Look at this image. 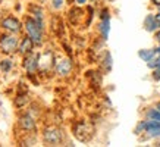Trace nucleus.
<instances>
[{"label": "nucleus", "mask_w": 160, "mask_h": 147, "mask_svg": "<svg viewBox=\"0 0 160 147\" xmlns=\"http://www.w3.org/2000/svg\"><path fill=\"white\" fill-rule=\"evenodd\" d=\"M24 33L29 35L37 47H43L46 43V22L32 18L31 15H25L24 18Z\"/></svg>", "instance_id": "1"}, {"label": "nucleus", "mask_w": 160, "mask_h": 147, "mask_svg": "<svg viewBox=\"0 0 160 147\" xmlns=\"http://www.w3.org/2000/svg\"><path fill=\"white\" fill-rule=\"evenodd\" d=\"M21 37L18 34H10L0 31V54L5 56H13L18 53Z\"/></svg>", "instance_id": "2"}, {"label": "nucleus", "mask_w": 160, "mask_h": 147, "mask_svg": "<svg viewBox=\"0 0 160 147\" xmlns=\"http://www.w3.org/2000/svg\"><path fill=\"white\" fill-rule=\"evenodd\" d=\"M41 140L46 146H60L65 143V132L58 125H47L41 131Z\"/></svg>", "instance_id": "3"}, {"label": "nucleus", "mask_w": 160, "mask_h": 147, "mask_svg": "<svg viewBox=\"0 0 160 147\" xmlns=\"http://www.w3.org/2000/svg\"><path fill=\"white\" fill-rule=\"evenodd\" d=\"M0 31L21 35L24 33V22L12 13L3 15V16H0Z\"/></svg>", "instance_id": "4"}, {"label": "nucleus", "mask_w": 160, "mask_h": 147, "mask_svg": "<svg viewBox=\"0 0 160 147\" xmlns=\"http://www.w3.org/2000/svg\"><path fill=\"white\" fill-rule=\"evenodd\" d=\"M56 56L52 49H44L40 52L38 56V75H47L50 72H54V65H56Z\"/></svg>", "instance_id": "5"}, {"label": "nucleus", "mask_w": 160, "mask_h": 147, "mask_svg": "<svg viewBox=\"0 0 160 147\" xmlns=\"http://www.w3.org/2000/svg\"><path fill=\"white\" fill-rule=\"evenodd\" d=\"M38 56L40 52H32V53L22 56L21 60V66L24 69L29 78H32L35 75H38Z\"/></svg>", "instance_id": "6"}, {"label": "nucleus", "mask_w": 160, "mask_h": 147, "mask_svg": "<svg viewBox=\"0 0 160 147\" xmlns=\"http://www.w3.org/2000/svg\"><path fill=\"white\" fill-rule=\"evenodd\" d=\"M73 72V60L72 58H58L54 65V75L58 78H69Z\"/></svg>", "instance_id": "7"}, {"label": "nucleus", "mask_w": 160, "mask_h": 147, "mask_svg": "<svg viewBox=\"0 0 160 147\" xmlns=\"http://www.w3.org/2000/svg\"><path fill=\"white\" fill-rule=\"evenodd\" d=\"M18 127L22 132L25 134H35L37 132V119L35 116H32L29 112L21 113L18 118Z\"/></svg>", "instance_id": "8"}, {"label": "nucleus", "mask_w": 160, "mask_h": 147, "mask_svg": "<svg viewBox=\"0 0 160 147\" xmlns=\"http://www.w3.org/2000/svg\"><path fill=\"white\" fill-rule=\"evenodd\" d=\"M72 132L73 135L77 137V140L79 141H88L91 140L92 134H94V129L87 121H78L72 128Z\"/></svg>", "instance_id": "9"}, {"label": "nucleus", "mask_w": 160, "mask_h": 147, "mask_svg": "<svg viewBox=\"0 0 160 147\" xmlns=\"http://www.w3.org/2000/svg\"><path fill=\"white\" fill-rule=\"evenodd\" d=\"M68 19L72 27H78L79 24H82L85 21V10L82 9V6H71V9L68 10Z\"/></svg>", "instance_id": "10"}, {"label": "nucleus", "mask_w": 160, "mask_h": 147, "mask_svg": "<svg viewBox=\"0 0 160 147\" xmlns=\"http://www.w3.org/2000/svg\"><path fill=\"white\" fill-rule=\"evenodd\" d=\"M35 43L32 41V38L29 37V35H27L24 33V35L21 37V41H19V47H18V54H19L21 58L22 56H27V54L32 53V52H35Z\"/></svg>", "instance_id": "11"}, {"label": "nucleus", "mask_w": 160, "mask_h": 147, "mask_svg": "<svg viewBox=\"0 0 160 147\" xmlns=\"http://www.w3.org/2000/svg\"><path fill=\"white\" fill-rule=\"evenodd\" d=\"M142 27H144V29H146L147 33L154 34L156 31L160 28V22H159V19H157L156 13H147L144 21H142Z\"/></svg>", "instance_id": "12"}, {"label": "nucleus", "mask_w": 160, "mask_h": 147, "mask_svg": "<svg viewBox=\"0 0 160 147\" xmlns=\"http://www.w3.org/2000/svg\"><path fill=\"white\" fill-rule=\"evenodd\" d=\"M100 68L103 69V72L107 74L110 72L112 68H113V56L109 50H104L103 54L100 56Z\"/></svg>", "instance_id": "13"}, {"label": "nucleus", "mask_w": 160, "mask_h": 147, "mask_svg": "<svg viewBox=\"0 0 160 147\" xmlns=\"http://www.w3.org/2000/svg\"><path fill=\"white\" fill-rule=\"evenodd\" d=\"M97 33L100 38L107 41L109 35H110V19H100L97 24Z\"/></svg>", "instance_id": "14"}, {"label": "nucleus", "mask_w": 160, "mask_h": 147, "mask_svg": "<svg viewBox=\"0 0 160 147\" xmlns=\"http://www.w3.org/2000/svg\"><path fill=\"white\" fill-rule=\"evenodd\" d=\"M28 15H31L32 18L38 21H44L46 22V12L40 5L37 3H29L28 5Z\"/></svg>", "instance_id": "15"}, {"label": "nucleus", "mask_w": 160, "mask_h": 147, "mask_svg": "<svg viewBox=\"0 0 160 147\" xmlns=\"http://www.w3.org/2000/svg\"><path fill=\"white\" fill-rule=\"evenodd\" d=\"M50 28L58 37H62L63 34V19L59 15H53L50 19Z\"/></svg>", "instance_id": "16"}, {"label": "nucleus", "mask_w": 160, "mask_h": 147, "mask_svg": "<svg viewBox=\"0 0 160 147\" xmlns=\"http://www.w3.org/2000/svg\"><path fill=\"white\" fill-rule=\"evenodd\" d=\"M160 53L159 47H153V49H141L138 50V58L142 60V62H150L153 58H156L157 54Z\"/></svg>", "instance_id": "17"}, {"label": "nucleus", "mask_w": 160, "mask_h": 147, "mask_svg": "<svg viewBox=\"0 0 160 147\" xmlns=\"http://www.w3.org/2000/svg\"><path fill=\"white\" fill-rule=\"evenodd\" d=\"M28 103H29V96L27 91H21L13 100V104L18 109H24L25 106H28Z\"/></svg>", "instance_id": "18"}, {"label": "nucleus", "mask_w": 160, "mask_h": 147, "mask_svg": "<svg viewBox=\"0 0 160 147\" xmlns=\"http://www.w3.org/2000/svg\"><path fill=\"white\" fill-rule=\"evenodd\" d=\"M144 118H146V119H150V121H156V122H160V110L156 108V106L147 108L146 112H144Z\"/></svg>", "instance_id": "19"}, {"label": "nucleus", "mask_w": 160, "mask_h": 147, "mask_svg": "<svg viewBox=\"0 0 160 147\" xmlns=\"http://www.w3.org/2000/svg\"><path fill=\"white\" fill-rule=\"evenodd\" d=\"M15 63H13V60L9 58H6V59H0V71L3 74H9L12 69H13Z\"/></svg>", "instance_id": "20"}, {"label": "nucleus", "mask_w": 160, "mask_h": 147, "mask_svg": "<svg viewBox=\"0 0 160 147\" xmlns=\"http://www.w3.org/2000/svg\"><path fill=\"white\" fill-rule=\"evenodd\" d=\"M65 3H66V0H50V8L54 12H60L65 8Z\"/></svg>", "instance_id": "21"}, {"label": "nucleus", "mask_w": 160, "mask_h": 147, "mask_svg": "<svg viewBox=\"0 0 160 147\" xmlns=\"http://www.w3.org/2000/svg\"><path fill=\"white\" fill-rule=\"evenodd\" d=\"M98 19H112L110 9L107 6H103L102 9L98 10Z\"/></svg>", "instance_id": "22"}, {"label": "nucleus", "mask_w": 160, "mask_h": 147, "mask_svg": "<svg viewBox=\"0 0 160 147\" xmlns=\"http://www.w3.org/2000/svg\"><path fill=\"white\" fill-rule=\"evenodd\" d=\"M151 78H153V81H156V83L160 81V66H157L156 69L151 71Z\"/></svg>", "instance_id": "23"}, {"label": "nucleus", "mask_w": 160, "mask_h": 147, "mask_svg": "<svg viewBox=\"0 0 160 147\" xmlns=\"http://www.w3.org/2000/svg\"><path fill=\"white\" fill-rule=\"evenodd\" d=\"M90 0H75V5L78 6H87Z\"/></svg>", "instance_id": "24"}, {"label": "nucleus", "mask_w": 160, "mask_h": 147, "mask_svg": "<svg viewBox=\"0 0 160 147\" xmlns=\"http://www.w3.org/2000/svg\"><path fill=\"white\" fill-rule=\"evenodd\" d=\"M150 3H151V6L154 8V9H157L160 6V0H150Z\"/></svg>", "instance_id": "25"}, {"label": "nucleus", "mask_w": 160, "mask_h": 147, "mask_svg": "<svg viewBox=\"0 0 160 147\" xmlns=\"http://www.w3.org/2000/svg\"><path fill=\"white\" fill-rule=\"evenodd\" d=\"M154 40L157 41V44H160V28L154 33Z\"/></svg>", "instance_id": "26"}, {"label": "nucleus", "mask_w": 160, "mask_h": 147, "mask_svg": "<svg viewBox=\"0 0 160 147\" xmlns=\"http://www.w3.org/2000/svg\"><path fill=\"white\" fill-rule=\"evenodd\" d=\"M156 16H157V19H159V22H160V10L159 12H156Z\"/></svg>", "instance_id": "27"}, {"label": "nucleus", "mask_w": 160, "mask_h": 147, "mask_svg": "<svg viewBox=\"0 0 160 147\" xmlns=\"http://www.w3.org/2000/svg\"><path fill=\"white\" fill-rule=\"evenodd\" d=\"M154 106H156V108H157V109H159V110H160V100H159V102H157V103H156Z\"/></svg>", "instance_id": "28"}, {"label": "nucleus", "mask_w": 160, "mask_h": 147, "mask_svg": "<svg viewBox=\"0 0 160 147\" xmlns=\"http://www.w3.org/2000/svg\"><path fill=\"white\" fill-rule=\"evenodd\" d=\"M107 2H113V0H107Z\"/></svg>", "instance_id": "29"}, {"label": "nucleus", "mask_w": 160, "mask_h": 147, "mask_svg": "<svg viewBox=\"0 0 160 147\" xmlns=\"http://www.w3.org/2000/svg\"><path fill=\"white\" fill-rule=\"evenodd\" d=\"M0 15H2V10H0Z\"/></svg>", "instance_id": "30"}]
</instances>
